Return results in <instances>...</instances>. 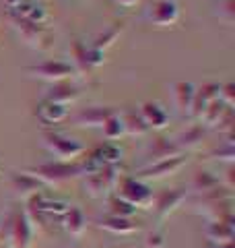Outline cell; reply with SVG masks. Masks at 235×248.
<instances>
[{"instance_id": "cell-1", "label": "cell", "mask_w": 235, "mask_h": 248, "mask_svg": "<svg viewBox=\"0 0 235 248\" xmlns=\"http://www.w3.org/2000/svg\"><path fill=\"white\" fill-rule=\"evenodd\" d=\"M25 172L35 176L45 186H60L68 180H74V178L87 174L81 159H56V161H48V164L31 166Z\"/></svg>"}, {"instance_id": "cell-2", "label": "cell", "mask_w": 235, "mask_h": 248, "mask_svg": "<svg viewBox=\"0 0 235 248\" xmlns=\"http://www.w3.org/2000/svg\"><path fill=\"white\" fill-rule=\"evenodd\" d=\"M0 232L6 236L11 248H31L33 242V223H31L25 209L15 207L4 217V223H0Z\"/></svg>"}, {"instance_id": "cell-3", "label": "cell", "mask_w": 235, "mask_h": 248, "mask_svg": "<svg viewBox=\"0 0 235 248\" xmlns=\"http://www.w3.org/2000/svg\"><path fill=\"white\" fill-rule=\"evenodd\" d=\"M116 195L122 197L124 201H128L130 205H134L136 209H147L151 207L153 201V190L147 182L138 180L134 176H120V180L116 184Z\"/></svg>"}, {"instance_id": "cell-4", "label": "cell", "mask_w": 235, "mask_h": 248, "mask_svg": "<svg viewBox=\"0 0 235 248\" xmlns=\"http://www.w3.org/2000/svg\"><path fill=\"white\" fill-rule=\"evenodd\" d=\"M122 168L120 164H112V166H103L85 176V186H87L91 197H109L112 190H116V184L120 180Z\"/></svg>"}, {"instance_id": "cell-5", "label": "cell", "mask_w": 235, "mask_h": 248, "mask_svg": "<svg viewBox=\"0 0 235 248\" xmlns=\"http://www.w3.org/2000/svg\"><path fill=\"white\" fill-rule=\"evenodd\" d=\"M9 19L13 23L15 31L19 33V37L25 42L29 48H35V50H48L52 46V33L48 25H37V23H29L25 19H19L15 15L9 13Z\"/></svg>"}, {"instance_id": "cell-6", "label": "cell", "mask_w": 235, "mask_h": 248, "mask_svg": "<svg viewBox=\"0 0 235 248\" xmlns=\"http://www.w3.org/2000/svg\"><path fill=\"white\" fill-rule=\"evenodd\" d=\"M25 71L31 77H37V79H44V81H50V83L70 81L73 77H76L74 66L66 60H45V62H39V64L27 66Z\"/></svg>"}, {"instance_id": "cell-7", "label": "cell", "mask_w": 235, "mask_h": 248, "mask_svg": "<svg viewBox=\"0 0 235 248\" xmlns=\"http://www.w3.org/2000/svg\"><path fill=\"white\" fill-rule=\"evenodd\" d=\"M44 145L50 153H54L60 159H76L85 153L83 143H78L76 139H70L66 135H60L56 130L44 133Z\"/></svg>"}, {"instance_id": "cell-8", "label": "cell", "mask_w": 235, "mask_h": 248, "mask_svg": "<svg viewBox=\"0 0 235 248\" xmlns=\"http://www.w3.org/2000/svg\"><path fill=\"white\" fill-rule=\"evenodd\" d=\"M186 155H176V157H167V159H159V161H153V164H147L145 168H140L136 172V178L143 182L148 180H163V178H169L177 174L179 170L186 166Z\"/></svg>"}, {"instance_id": "cell-9", "label": "cell", "mask_w": 235, "mask_h": 248, "mask_svg": "<svg viewBox=\"0 0 235 248\" xmlns=\"http://www.w3.org/2000/svg\"><path fill=\"white\" fill-rule=\"evenodd\" d=\"M184 201H186V190L167 188V190H161V192H157V195H153L151 207H153V211L157 215V219L165 221L177 207H182Z\"/></svg>"}, {"instance_id": "cell-10", "label": "cell", "mask_w": 235, "mask_h": 248, "mask_svg": "<svg viewBox=\"0 0 235 248\" xmlns=\"http://www.w3.org/2000/svg\"><path fill=\"white\" fill-rule=\"evenodd\" d=\"M147 19L157 27H169L179 19V6L176 0H155L147 11Z\"/></svg>"}, {"instance_id": "cell-11", "label": "cell", "mask_w": 235, "mask_h": 248, "mask_svg": "<svg viewBox=\"0 0 235 248\" xmlns=\"http://www.w3.org/2000/svg\"><path fill=\"white\" fill-rule=\"evenodd\" d=\"M219 93H221V85L219 83H202L200 87H196L194 91V99H192V106H190V112L188 116L194 120H200V116L205 114L206 106L210 102L219 99Z\"/></svg>"}, {"instance_id": "cell-12", "label": "cell", "mask_w": 235, "mask_h": 248, "mask_svg": "<svg viewBox=\"0 0 235 248\" xmlns=\"http://www.w3.org/2000/svg\"><path fill=\"white\" fill-rule=\"evenodd\" d=\"M9 13L19 19H25L29 23H37V25H48L50 23L48 9H45L42 2H37V0H23L17 9H13Z\"/></svg>"}, {"instance_id": "cell-13", "label": "cell", "mask_w": 235, "mask_h": 248, "mask_svg": "<svg viewBox=\"0 0 235 248\" xmlns=\"http://www.w3.org/2000/svg\"><path fill=\"white\" fill-rule=\"evenodd\" d=\"M78 97H81V91H78L76 85H73L70 81H58V83H52V87L45 89L44 99L62 104V106H70V104H74Z\"/></svg>"}, {"instance_id": "cell-14", "label": "cell", "mask_w": 235, "mask_h": 248, "mask_svg": "<svg viewBox=\"0 0 235 248\" xmlns=\"http://www.w3.org/2000/svg\"><path fill=\"white\" fill-rule=\"evenodd\" d=\"M116 110L114 108H107V106H89V108H85V110L78 112L73 122L76 124V126H99L101 128V124H103L109 116H112Z\"/></svg>"}, {"instance_id": "cell-15", "label": "cell", "mask_w": 235, "mask_h": 248, "mask_svg": "<svg viewBox=\"0 0 235 248\" xmlns=\"http://www.w3.org/2000/svg\"><path fill=\"white\" fill-rule=\"evenodd\" d=\"M9 182H11V188L17 192L21 197H31L35 192H42L45 190V184H42L35 176H31L27 172H11L9 174Z\"/></svg>"}, {"instance_id": "cell-16", "label": "cell", "mask_w": 235, "mask_h": 248, "mask_svg": "<svg viewBox=\"0 0 235 248\" xmlns=\"http://www.w3.org/2000/svg\"><path fill=\"white\" fill-rule=\"evenodd\" d=\"M140 118L145 120V124L148 126V130H163L169 124V116L165 112V108L157 102H145L140 106Z\"/></svg>"}, {"instance_id": "cell-17", "label": "cell", "mask_w": 235, "mask_h": 248, "mask_svg": "<svg viewBox=\"0 0 235 248\" xmlns=\"http://www.w3.org/2000/svg\"><path fill=\"white\" fill-rule=\"evenodd\" d=\"M35 116H37L39 122L48 124V126H56V124L64 122V120L68 118V106H62V104L48 102V99H44V102L37 106Z\"/></svg>"}, {"instance_id": "cell-18", "label": "cell", "mask_w": 235, "mask_h": 248, "mask_svg": "<svg viewBox=\"0 0 235 248\" xmlns=\"http://www.w3.org/2000/svg\"><path fill=\"white\" fill-rule=\"evenodd\" d=\"M176 155H182L179 151V147L176 145V141H171L167 137H155L153 143L148 145L147 149V157H148V164H153V161H159V159H167V157H176Z\"/></svg>"}, {"instance_id": "cell-19", "label": "cell", "mask_w": 235, "mask_h": 248, "mask_svg": "<svg viewBox=\"0 0 235 248\" xmlns=\"http://www.w3.org/2000/svg\"><path fill=\"white\" fill-rule=\"evenodd\" d=\"M205 137H206V128L202 126V124H192L190 128H186L182 130L174 141L176 145L179 147V151H194V149H198V147L205 143Z\"/></svg>"}, {"instance_id": "cell-20", "label": "cell", "mask_w": 235, "mask_h": 248, "mask_svg": "<svg viewBox=\"0 0 235 248\" xmlns=\"http://www.w3.org/2000/svg\"><path fill=\"white\" fill-rule=\"evenodd\" d=\"M60 221H62V228L66 230V234H70L73 238H81L85 228H87V219H85L83 211L74 205H70L66 209V213L62 215Z\"/></svg>"}, {"instance_id": "cell-21", "label": "cell", "mask_w": 235, "mask_h": 248, "mask_svg": "<svg viewBox=\"0 0 235 248\" xmlns=\"http://www.w3.org/2000/svg\"><path fill=\"white\" fill-rule=\"evenodd\" d=\"M99 228L107 230L116 236H130L138 232V226L132 219H126V217H114V215H105L99 219Z\"/></svg>"}, {"instance_id": "cell-22", "label": "cell", "mask_w": 235, "mask_h": 248, "mask_svg": "<svg viewBox=\"0 0 235 248\" xmlns=\"http://www.w3.org/2000/svg\"><path fill=\"white\" fill-rule=\"evenodd\" d=\"M235 221H208L206 226V238L210 240V244H221V242H233V236H235V228H233Z\"/></svg>"}, {"instance_id": "cell-23", "label": "cell", "mask_w": 235, "mask_h": 248, "mask_svg": "<svg viewBox=\"0 0 235 248\" xmlns=\"http://www.w3.org/2000/svg\"><path fill=\"white\" fill-rule=\"evenodd\" d=\"M194 91H196V85H192L190 81H179L174 85V104L176 108L182 114L190 112V106H192V99H194Z\"/></svg>"}, {"instance_id": "cell-24", "label": "cell", "mask_w": 235, "mask_h": 248, "mask_svg": "<svg viewBox=\"0 0 235 248\" xmlns=\"http://www.w3.org/2000/svg\"><path fill=\"white\" fill-rule=\"evenodd\" d=\"M124 33V23L120 21V23H114V25H109L103 33H99V35H95V40L91 42V48H95V50H99V52H105L109 46H114L116 44V40L120 37Z\"/></svg>"}, {"instance_id": "cell-25", "label": "cell", "mask_w": 235, "mask_h": 248, "mask_svg": "<svg viewBox=\"0 0 235 248\" xmlns=\"http://www.w3.org/2000/svg\"><path fill=\"white\" fill-rule=\"evenodd\" d=\"M122 124H124V135L130 137H143L148 133V126L145 124V120L140 118L138 112H124L120 114Z\"/></svg>"}, {"instance_id": "cell-26", "label": "cell", "mask_w": 235, "mask_h": 248, "mask_svg": "<svg viewBox=\"0 0 235 248\" xmlns=\"http://www.w3.org/2000/svg\"><path fill=\"white\" fill-rule=\"evenodd\" d=\"M227 108H231V106H227L225 102H221V99H215V102H210L206 106L205 114L200 116V124L205 128H215L217 124H219V120L223 118V114H225Z\"/></svg>"}, {"instance_id": "cell-27", "label": "cell", "mask_w": 235, "mask_h": 248, "mask_svg": "<svg viewBox=\"0 0 235 248\" xmlns=\"http://www.w3.org/2000/svg\"><path fill=\"white\" fill-rule=\"evenodd\" d=\"M107 209H109V215L114 217H126V219H132L136 215V207L130 205L128 201H124L122 197H118L116 192L107 197Z\"/></svg>"}, {"instance_id": "cell-28", "label": "cell", "mask_w": 235, "mask_h": 248, "mask_svg": "<svg viewBox=\"0 0 235 248\" xmlns=\"http://www.w3.org/2000/svg\"><path fill=\"white\" fill-rule=\"evenodd\" d=\"M87 44L83 42H73V46H70V56H73V62L70 64L74 66L76 73H87L89 71V64H87Z\"/></svg>"}, {"instance_id": "cell-29", "label": "cell", "mask_w": 235, "mask_h": 248, "mask_svg": "<svg viewBox=\"0 0 235 248\" xmlns=\"http://www.w3.org/2000/svg\"><path fill=\"white\" fill-rule=\"evenodd\" d=\"M101 130H103V137L107 139V141H116V139H120L124 135V124H122V118H120V114L114 112L109 118L101 124Z\"/></svg>"}, {"instance_id": "cell-30", "label": "cell", "mask_w": 235, "mask_h": 248, "mask_svg": "<svg viewBox=\"0 0 235 248\" xmlns=\"http://www.w3.org/2000/svg\"><path fill=\"white\" fill-rule=\"evenodd\" d=\"M221 182H219V178L215 174H210V172H198L194 176V180H192V188L196 195H200V192H206V190H213L215 186H219Z\"/></svg>"}, {"instance_id": "cell-31", "label": "cell", "mask_w": 235, "mask_h": 248, "mask_svg": "<svg viewBox=\"0 0 235 248\" xmlns=\"http://www.w3.org/2000/svg\"><path fill=\"white\" fill-rule=\"evenodd\" d=\"M208 157L210 159H223V161H227V164H233V159H235V147H233L231 141H227L223 147H219V149L210 151Z\"/></svg>"}, {"instance_id": "cell-32", "label": "cell", "mask_w": 235, "mask_h": 248, "mask_svg": "<svg viewBox=\"0 0 235 248\" xmlns=\"http://www.w3.org/2000/svg\"><path fill=\"white\" fill-rule=\"evenodd\" d=\"M233 124H235V114H233V108H227L225 114H223V118L219 120V124L215 128H219L221 133H225L229 139H233Z\"/></svg>"}, {"instance_id": "cell-33", "label": "cell", "mask_w": 235, "mask_h": 248, "mask_svg": "<svg viewBox=\"0 0 235 248\" xmlns=\"http://www.w3.org/2000/svg\"><path fill=\"white\" fill-rule=\"evenodd\" d=\"M217 15H219V19L227 23V25H231V23L235 21V2L233 0H223L221 9H219Z\"/></svg>"}, {"instance_id": "cell-34", "label": "cell", "mask_w": 235, "mask_h": 248, "mask_svg": "<svg viewBox=\"0 0 235 248\" xmlns=\"http://www.w3.org/2000/svg\"><path fill=\"white\" fill-rule=\"evenodd\" d=\"M219 99H221V102H225L227 106L233 108V104H235V85H233V83L221 85V93H219Z\"/></svg>"}, {"instance_id": "cell-35", "label": "cell", "mask_w": 235, "mask_h": 248, "mask_svg": "<svg viewBox=\"0 0 235 248\" xmlns=\"http://www.w3.org/2000/svg\"><path fill=\"white\" fill-rule=\"evenodd\" d=\"M147 246L148 248H163L165 246V234L161 230H153L147 236Z\"/></svg>"}, {"instance_id": "cell-36", "label": "cell", "mask_w": 235, "mask_h": 248, "mask_svg": "<svg viewBox=\"0 0 235 248\" xmlns=\"http://www.w3.org/2000/svg\"><path fill=\"white\" fill-rule=\"evenodd\" d=\"M116 4H120V6H126V9H130V6H134L138 0H114Z\"/></svg>"}, {"instance_id": "cell-37", "label": "cell", "mask_w": 235, "mask_h": 248, "mask_svg": "<svg viewBox=\"0 0 235 248\" xmlns=\"http://www.w3.org/2000/svg\"><path fill=\"white\" fill-rule=\"evenodd\" d=\"M23 2V0H4V4L9 6V11H13V9H17V6Z\"/></svg>"}, {"instance_id": "cell-38", "label": "cell", "mask_w": 235, "mask_h": 248, "mask_svg": "<svg viewBox=\"0 0 235 248\" xmlns=\"http://www.w3.org/2000/svg\"><path fill=\"white\" fill-rule=\"evenodd\" d=\"M208 248H235L233 242H221V244H208Z\"/></svg>"}]
</instances>
